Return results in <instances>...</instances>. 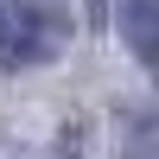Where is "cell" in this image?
Segmentation results:
<instances>
[{
	"mask_svg": "<svg viewBox=\"0 0 159 159\" xmlns=\"http://www.w3.org/2000/svg\"><path fill=\"white\" fill-rule=\"evenodd\" d=\"M76 38L70 13L51 0H0V70H32L64 57Z\"/></svg>",
	"mask_w": 159,
	"mask_h": 159,
	"instance_id": "6da1fadb",
	"label": "cell"
},
{
	"mask_svg": "<svg viewBox=\"0 0 159 159\" xmlns=\"http://www.w3.org/2000/svg\"><path fill=\"white\" fill-rule=\"evenodd\" d=\"M121 38L147 70H159V0H121Z\"/></svg>",
	"mask_w": 159,
	"mask_h": 159,
	"instance_id": "7a4b0ae2",
	"label": "cell"
},
{
	"mask_svg": "<svg viewBox=\"0 0 159 159\" xmlns=\"http://www.w3.org/2000/svg\"><path fill=\"white\" fill-rule=\"evenodd\" d=\"M121 159H159V115H147V121L127 127V153Z\"/></svg>",
	"mask_w": 159,
	"mask_h": 159,
	"instance_id": "3957f363",
	"label": "cell"
},
{
	"mask_svg": "<svg viewBox=\"0 0 159 159\" xmlns=\"http://www.w3.org/2000/svg\"><path fill=\"white\" fill-rule=\"evenodd\" d=\"M51 159H83V127H64V140L51 147Z\"/></svg>",
	"mask_w": 159,
	"mask_h": 159,
	"instance_id": "277c9868",
	"label": "cell"
}]
</instances>
